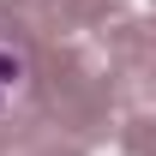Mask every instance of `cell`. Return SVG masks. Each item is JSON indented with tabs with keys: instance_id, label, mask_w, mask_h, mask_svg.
Masks as SVG:
<instances>
[{
	"instance_id": "6da1fadb",
	"label": "cell",
	"mask_w": 156,
	"mask_h": 156,
	"mask_svg": "<svg viewBox=\"0 0 156 156\" xmlns=\"http://www.w3.org/2000/svg\"><path fill=\"white\" fill-rule=\"evenodd\" d=\"M24 84H30V60L12 54V48H0V108H12L24 96Z\"/></svg>"
}]
</instances>
